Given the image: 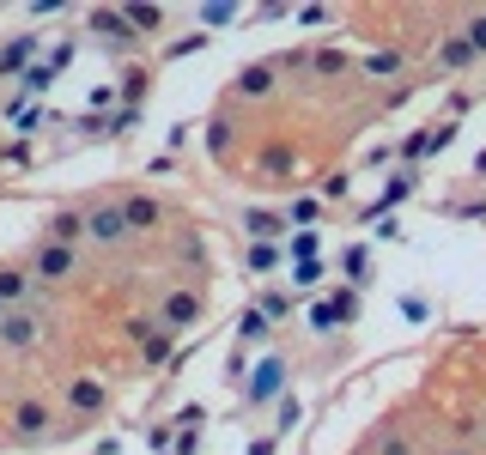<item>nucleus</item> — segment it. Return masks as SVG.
Segmentation results:
<instances>
[{"label":"nucleus","instance_id":"obj_27","mask_svg":"<svg viewBox=\"0 0 486 455\" xmlns=\"http://www.w3.org/2000/svg\"><path fill=\"white\" fill-rule=\"evenodd\" d=\"M316 255V231H298V237H292V261H311Z\"/></svg>","mask_w":486,"mask_h":455},{"label":"nucleus","instance_id":"obj_35","mask_svg":"<svg viewBox=\"0 0 486 455\" xmlns=\"http://www.w3.org/2000/svg\"><path fill=\"white\" fill-rule=\"evenodd\" d=\"M401 68V55H395V49H389V55H371V73H395Z\"/></svg>","mask_w":486,"mask_h":455},{"label":"nucleus","instance_id":"obj_39","mask_svg":"<svg viewBox=\"0 0 486 455\" xmlns=\"http://www.w3.org/2000/svg\"><path fill=\"white\" fill-rule=\"evenodd\" d=\"M0 315H6V310H0Z\"/></svg>","mask_w":486,"mask_h":455},{"label":"nucleus","instance_id":"obj_6","mask_svg":"<svg viewBox=\"0 0 486 455\" xmlns=\"http://www.w3.org/2000/svg\"><path fill=\"white\" fill-rule=\"evenodd\" d=\"M279 388H286V364H279V358H262V364H255V377H249V401L262 407V401H274Z\"/></svg>","mask_w":486,"mask_h":455},{"label":"nucleus","instance_id":"obj_8","mask_svg":"<svg viewBox=\"0 0 486 455\" xmlns=\"http://www.w3.org/2000/svg\"><path fill=\"white\" fill-rule=\"evenodd\" d=\"M31 280H36V274H25V267H0V310H25Z\"/></svg>","mask_w":486,"mask_h":455},{"label":"nucleus","instance_id":"obj_29","mask_svg":"<svg viewBox=\"0 0 486 455\" xmlns=\"http://www.w3.org/2000/svg\"><path fill=\"white\" fill-rule=\"evenodd\" d=\"M311 322H316V328H322V334H328V328L341 322V310H335V304H316V310H311Z\"/></svg>","mask_w":486,"mask_h":455},{"label":"nucleus","instance_id":"obj_3","mask_svg":"<svg viewBox=\"0 0 486 455\" xmlns=\"http://www.w3.org/2000/svg\"><path fill=\"white\" fill-rule=\"evenodd\" d=\"M85 237L98 249H116L122 237H128V219H122V207H92L85 212Z\"/></svg>","mask_w":486,"mask_h":455},{"label":"nucleus","instance_id":"obj_31","mask_svg":"<svg viewBox=\"0 0 486 455\" xmlns=\"http://www.w3.org/2000/svg\"><path fill=\"white\" fill-rule=\"evenodd\" d=\"M201 49H207V36L195 31V36H182V43H176V49H171V61H176V55H201Z\"/></svg>","mask_w":486,"mask_h":455},{"label":"nucleus","instance_id":"obj_33","mask_svg":"<svg viewBox=\"0 0 486 455\" xmlns=\"http://www.w3.org/2000/svg\"><path fill=\"white\" fill-rule=\"evenodd\" d=\"M322 195H328V201H347V176L335 171V176H328V182H322Z\"/></svg>","mask_w":486,"mask_h":455},{"label":"nucleus","instance_id":"obj_4","mask_svg":"<svg viewBox=\"0 0 486 455\" xmlns=\"http://www.w3.org/2000/svg\"><path fill=\"white\" fill-rule=\"evenodd\" d=\"M104 383H92V377H73L68 383V407L73 413H79V419H98V413H104Z\"/></svg>","mask_w":486,"mask_h":455},{"label":"nucleus","instance_id":"obj_13","mask_svg":"<svg viewBox=\"0 0 486 455\" xmlns=\"http://www.w3.org/2000/svg\"><path fill=\"white\" fill-rule=\"evenodd\" d=\"M12 425H19L25 437H43V431H49V407H43V401H19V407H12Z\"/></svg>","mask_w":486,"mask_h":455},{"label":"nucleus","instance_id":"obj_9","mask_svg":"<svg viewBox=\"0 0 486 455\" xmlns=\"http://www.w3.org/2000/svg\"><path fill=\"white\" fill-rule=\"evenodd\" d=\"M43 231H49V243H79V237H85V212H73V207H61V212H49V225H43Z\"/></svg>","mask_w":486,"mask_h":455},{"label":"nucleus","instance_id":"obj_18","mask_svg":"<svg viewBox=\"0 0 486 455\" xmlns=\"http://www.w3.org/2000/svg\"><path fill=\"white\" fill-rule=\"evenodd\" d=\"M371 455H414V443H408L395 425H383V431H377V450H371Z\"/></svg>","mask_w":486,"mask_h":455},{"label":"nucleus","instance_id":"obj_7","mask_svg":"<svg viewBox=\"0 0 486 455\" xmlns=\"http://www.w3.org/2000/svg\"><path fill=\"white\" fill-rule=\"evenodd\" d=\"M195 322H201V291H171V298H165V328H195Z\"/></svg>","mask_w":486,"mask_h":455},{"label":"nucleus","instance_id":"obj_14","mask_svg":"<svg viewBox=\"0 0 486 455\" xmlns=\"http://www.w3.org/2000/svg\"><path fill=\"white\" fill-rule=\"evenodd\" d=\"M231 85H238V98H268L274 92V68H243Z\"/></svg>","mask_w":486,"mask_h":455},{"label":"nucleus","instance_id":"obj_5","mask_svg":"<svg viewBox=\"0 0 486 455\" xmlns=\"http://www.w3.org/2000/svg\"><path fill=\"white\" fill-rule=\"evenodd\" d=\"M25 68H36V36H31V31L12 36V43L0 49V79H12V73L25 79Z\"/></svg>","mask_w":486,"mask_h":455},{"label":"nucleus","instance_id":"obj_36","mask_svg":"<svg viewBox=\"0 0 486 455\" xmlns=\"http://www.w3.org/2000/svg\"><path fill=\"white\" fill-rule=\"evenodd\" d=\"M292 219H298V225H311V219H316V201H311V195H304V201H292Z\"/></svg>","mask_w":486,"mask_h":455},{"label":"nucleus","instance_id":"obj_37","mask_svg":"<svg viewBox=\"0 0 486 455\" xmlns=\"http://www.w3.org/2000/svg\"><path fill=\"white\" fill-rule=\"evenodd\" d=\"M468 49H486V19H474V25H468Z\"/></svg>","mask_w":486,"mask_h":455},{"label":"nucleus","instance_id":"obj_34","mask_svg":"<svg viewBox=\"0 0 486 455\" xmlns=\"http://www.w3.org/2000/svg\"><path fill=\"white\" fill-rule=\"evenodd\" d=\"M341 68H347V61H341L335 49H322V55H316V73H341Z\"/></svg>","mask_w":486,"mask_h":455},{"label":"nucleus","instance_id":"obj_15","mask_svg":"<svg viewBox=\"0 0 486 455\" xmlns=\"http://www.w3.org/2000/svg\"><path fill=\"white\" fill-rule=\"evenodd\" d=\"M92 31H104L109 43H128V36H134V25H128V19H122V12H92Z\"/></svg>","mask_w":486,"mask_h":455},{"label":"nucleus","instance_id":"obj_32","mask_svg":"<svg viewBox=\"0 0 486 455\" xmlns=\"http://www.w3.org/2000/svg\"><path fill=\"white\" fill-rule=\"evenodd\" d=\"M365 267H371V255H365V249H347V274L352 280H365Z\"/></svg>","mask_w":486,"mask_h":455},{"label":"nucleus","instance_id":"obj_38","mask_svg":"<svg viewBox=\"0 0 486 455\" xmlns=\"http://www.w3.org/2000/svg\"><path fill=\"white\" fill-rule=\"evenodd\" d=\"M450 455H474V450H450Z\"/></svg>","mask_w":486,"mask_h":455},{"label":"nucleus","instance_id":"obj_20","mask_svg":"<svg viewBox=\"0 0 486 455\" xmlns=\"http://www.w3.org/2000/svg\"><path fill=\"white\" fill-rule=\"evenodd\" d=\"M122 19H128L134 31H158V19H165V12H158V6H122Z\"/></svg>","mask_w":486,"mask_h":455},{"label":"nucleus","instance_id":"obj_2","mask_svg":"<svg viewBox=\"0 0 486 455\" xmlns=\"http://www.w3.org/2000/svg\"><path fill=\"white\" fill-rule=\"evenodd\" d=\"M73 267H79V255H73L68 243H49V237L36 243V255H31V274H36V280H68Z\"/></svg>","mask_w":486,"mask_h":455},{"label":"nucleus","instance_id":"obj_25","mask_svg":"<svg viewBox=\"0 0 486 455\" xmlns=\"http://www.w3.org/2000/svg\"><path fill=\"white\" fill-rule=\"evenodd\" d=\"M468 55H474V49H468V43H444V49H438V68H462V61H468Z\"/></svg>","mask_w":486,"mask_h":455},{"label":"nucleus","instance_id":"obj_22","mask_svg":"<svg viewBox=\"0 0 486 455\" xmlns=\"http://www.w3.org/2000/svg\"><path fill=\"white\" fill-rule=\"evenodd\" d=\"M255 310L268 315V322H279V315L292 310V298H279V291H262V304H255Z\"/></svg>","mask_w":486,"mask_h":455},{"label":"nucleus","instance_id":"obj_23","mask_svg":"<svg viewBox=\"0 0 486 455\" xmlns=\"http://www.w3.org/2000/svg\"><path fill=\"white\" fill-rule=\"evenodd\" d=\"M0 164H12V171H19V164H31V140H12V146H0Z\"/></svg>","mask_w":486,"mask_h":455},{"label":"nucleus","instance_id":"obj_1","mask_svg":"<svg viewBox=\"0 0 486 455\" xmlns=\"http://www.w3.org/2000/svg\"><path fill=\"white\" fill-rule=\"evenodd\" d=\"M36 340H43V315H36V310H6V315H0V347L31 352Z\"/></svg>","mask_w":486,"mask_h":455},{"label":"nucleus","instance_id":"obj_16","mask_svg":"<svg viewBox=\"0 0 486 455\" xmlns=\"http://www.w3.org/2000/svg\"><path fill=\"white\" fill-rule=\"evenodd\" d=\"M414 195V176H389V188L377 195V207H371V219H383V212L395 207V201H408Z\"/></svg>","mask_w":486,"mask_h":455},{"label":"nucleus","instance_id":"obj_19","mask_svg":"<svg viewBox=\"0 0 486 455\" xmlns=\"http://www.w3.org/2000/svg\"><path fill=\"white\" fill-rule=\"evenodd\" d=\"M146 85H152L146 73H128V79H122V92H116V98H122V109H140V98H146Z\"/></svg>","mask_w":486,"mask_h":455},{"label":"nucleus","instance_id":"obj_30","mask_svg":"<svg viewBox=\"0 0 486 455\" xmlns=\"http://www.w3.org/2000/svg\"><path fill=\"white\" fill-rule=\"evenodd\" d=\"M322 280V267H316V261H298V267H292V285H316Z\"/></svg>","mask_w":486,"mask_h":455},{"label":"nucleus","instance_id":"obj_10","mask_svg":"<svg viewBox=\"0 0 486 455\" xmlns=\"http://www.w3.org/2000/svg\"><path fill=\"white\" fill-rule=\"evenodd\" d=\"M134 340H140V352H146V364H165V358H171V328L134 322Z\"/></svg>","mask_w":486,"mask_h":455},{"label":"nucleus","instance_id":"obj_28","mask_svg":"<svg viewBox=\"0 0 486 455\" xmlns=\"http://www.w3.org/2000/svg\"><path fill=\"white\" fill-rule=\"evenodd\" d=\"M207 146H213V152H219V158H225V152H231V128H225V122H213V134H207Z\"/></svg>","mask_w":486,"mask_h":455},{"label":"nucleus","instance_id":"obj_17","mask_svg":"<svg viewBox=\"0 0 486 455\" xmlns=\"http://www.w3.org/2000/svg\"><path fill=\"white\" fill-rule=\"evenodd\" d=\"M292 164H298V152H292V146H286V140H274V146H268V152H262V171H268V176H286V171H292Z\"/></svg>","mask_w":486,"mask_h":455},{"label":"nucleus","instance_id":"obj_12","mask_svg":"<svg viewBox=\"0 0 486 455\" xmlns=\"http://www.w3.org/2000/svg\"><path fill=\"white\" fill-rule=\"evenodd\" d=\"M122 219H128V231H152V225H158V201H152V195H128V201H122Z\"/></svg>","mask_w":486,"mask_h":455},{"label":"nucleus","instance_id":"obj_21","mask_svg":"<svg viewBox=\"0 0 486 455\" xmlns=\"http://www.w3.org/2000/svg\"><path fill=\"white\" fill-rule=\"evenodd\" d=\"M238 334H243V340H262V334H268V315H262V310H243L238 315Z\"/></svg>","mask_w":486,"mask_h":455},{"label":"nucleus","instance_id":"obj_11","mask_svg":"<svg viewBox=\"0 0 486 455\" xmlns=\"http://www.w3.org/2000/svg\"><path fill=\"white\" fill-rule=\"evenodd\" d=\"M243 231H249V243H274L279 231H286V219H279V212L249 207V212H243Z\"/></svg>","mask_w":486,"mask_h":455},{"label":"nucleus","instance_id":"obj_24","mask_svg":"<svg viewBox=\"0 0 486 455\" xmlns=\"http://www.w3.org/2000/svg\"><path fill=\"white\" fill-rule=\"evenodd\" d=\"M298 419H304V407H298V395H279V431H292Z\"/></svg>","mask_w":486,"mask_h":455},{"label":"nucleus","instance_id":"obj_26","mask_svg":"<svg viewBox=\"0 0 486 455\" xmlns=\"http://www.w3.org/2000/svg\"><path fill=\"white\" fill-rule=\"evenodd\" d=\"M279 255H274V243H249V267H255V274H262V267H274Z\"/></svg>","mask_w":486,"mask_h":455}]
</instances>
